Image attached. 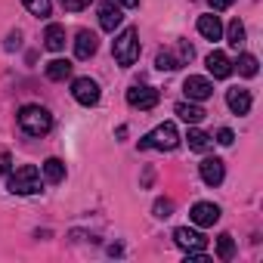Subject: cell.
<instances>
[{"label": "cell", "mask_w": 263, "mask_h": 263, "mask_svg": "<svg viewBox=\"0 0 263 263\" xmlns=\"http://www.w3.org/2000/svg\"><path fill=\"white\" fill-rule=\"evenodd\" d=\"M19 127L28 137H47L53 127V115L44 105H22L19 108Z\"/></svg>", "instance_id": "1"}, {"label": "cell", "mask_w": 263, "mask_h": 263, "mask_svg": "<svg viewBox=\"0 0 263 263\" xmlns=\"http://www.w3.org/2000/svg\"><path fill=\"white\" fill-rule=\"evenodd\" d=\"M111 56H115V62L124 65V68L134 65V62L140 59V31H137V28H124V31L115 37V44H111Z\"/></svg>", "instance_id": "2"}, {"label": "cell", "mask_w": 263, "mask_h": 263, "mask_svg": "<svg viewBox=\"0 0 263 263\" xmlns=\"http://www.w3.org/2000/svg\"><path fill=\"white\" fill-rule=\"evenodd\" d=\"M7 189L13 195H34V192H41V171L34 164H22V167L10 171Z\"/></svg>", "instance_id": "3"}, {"label": "cell", "mask_w": 263, "mask_h": 263, "mask_svg": "<svg viewBox=\"0 0 263 263\" xmlns=\"http://www.w3.org/2000/svg\"><path fill=\"white\" fill-rule=\"evenodd\" d=\"M180 146V134H177V127L167 121V124H158L152 134H146L140 140V149H161V152H171Z\"/></svg>", "instance_id": "4"}, {"label": "cell", "mask_w": 263, "mask_h": 263, "mask_svg": "<svg viewBox=\"0 0 263 263\" xmlns=\"http://www.w3.org/2000/svg\"><path fill=\"white\" fill-rule=\"evenodd\" d=\"M158 99H161V93H158L155 87H149V84H137V87L127 90V105H134V108H140V111L155 108Z\"/></svg>", "instance_id": "5"}, {"label": "cell", "mask_w": 263, "mask_h": 263, "mask_svg": "<svg viewBox=\"0 0 263 263\" xmlns=\"http://www.w3.org/2000/svg\"><path fill=\"white\" fill-rule=\"evenodd\" d=\"M174 241H177L186 254H201V251H208V238H204L198 229H189V226L174 229Z\"/></svg>", "instance_id": "6"}, {"label": "cell", "mask_w": 263, "mask_h": 263, "mask_svg": "<svg viewBox=\"0 0 263 263\" xmlns=\"http://www.w3.org/2000/svg\"><path fill=\"white\" fill-rule=\"evenodd\" d=\"M71 96H74V102H81V105H96L99 102V84L93 81V78H78L74 84H71Z\"/></svg>", "instance_id": "7"}, {"label": "cell", "mask_w": 263, "mask_h": 263, "mask_svg": "<svg viewBox=\"0 0 263 263\" xmlns=\"http://www.w3.org/2000/svg\"><path fill=\"white\" fill-rule=\"evenodd\" d=\"M183 90H186L189 102H204V99L214 93V84H211L208 78H201V74H189V78L183 81Z\"/></svg>", "instance_id": "8"}, {"label": "cell", "mask_w": 263, "mask_h": 263, "mask_svg": "<svg viewBox=\"0 0 263 263\" xmlns=\"http://www.w3.org/2000/svg\"><path fill=\"white\" fill-rule=\"evenodd\" d=\"M121 22H124L121 4H115V0H102V4H99V25H102V31H115Z\"/></svg>", "instance_id": "9"}, {"label": "cell", "mask_w": 263, "mask_h": 263, "mask_svg": "<svg viewBox=\"0 0 263 263\" xmlns=\"http://www.w3.org/2000/svg\"><path fill=\"white\" fill-rule=\"evenodd\" d=\"M189 220H192L195 226H214V223L220 220V208L211 204V201H198V204H192Z\"/></svg>", "instance_id": "10"}, {"label": "cell", "mask_w": 263, "mask_h": 263, "mask_svg": "<svg viewBox=\"0 0 263 263\" xmlns=\"http://www.w3.org/2000/svg\"><path fill=\"white\" fill-rule=\"evenodd\" d=\"M198 171H201V180H204L208 186H220L223 177H226V164H223L220 158H204V161L198 164Z\"/></svg>", "instance_id": "11"}, {"label": "cell", "mask_w": 263, "mask_h": 263, "mask_svg": "<svg viewBox=\"0 0 263 263\" xmlns=\"http://www.w3.org/2000/svg\"><path fill=\"white\" fill-rule=\"evenodd\" d=\"M226 105L232 115H248L251 111V90H241V87L226 90Z\"/></svg>", "instance_id": "12"}, {"label": "cell", "mask_w": 263, "mask_h": 263, "mask_svg": "<svg viewBox=\"0 0 263 263\" xmlns=\"http://www.w3.org/2000/svg\"><path fill=\"white\" fill-rule=\"evenodd\" d=\"M99 50V37L93 34V31H78V37H74V56L78 59H90L93 53Z\"/></svg>", "instance_id": "13"}, {"label": "cell", "mask_w": 263, "mask_h": 263, "mask_svg": "<svg viewBox=\"0 0 263 263\" xmlns=\"http://www.w3.org/2000/svg\"><path fill=\"white\" fill-rule=\"evenodd\" d=\"M204 62H208V71H211L214 78H229V74H232V62H229V56L220 53V50H214Z\"/></svg>", "instance_id": "14"}, {"label": "cell", "mask_w": 263, "mask_h": 263, "mask_svg": "<svg viewBox=\"0 0 263 263\" xmlns=\"http://www.w3.org/2000/svg\"><path fill=\"white\" fill-rule=\"evenodd\" d=\"M44 47H47L50 53L65 50V28H62V25H56V22H50V25H47V31H44Z\"/></svg>", "instance_id": "15"}, {"label": "cell", "mask_w": 263, "mask_h": 263, "mask_svg": "<svg viewBox=\"0 0 263 263\" xmlns=\"http://www.w3.org/2000/svg\"><path fill=\"white\" fill-rule=\"evenodd\" d=\"M198 34L204 41H220L223 37V25L217 16H198Z\"/></svg>", "instance_id": "16"}, {"label": "cell", "mask_w": 263, "mask_h": 263, "mask_svg": "<svg viewBox=\"0 0 263 263\" xmlns=\"http://www.w3.org/2000/svg\"><path fill=\"white\" fill-rule=\"evenodd\" d=\"M174 111H177L186 124H198V121L208 115V111H204L201 105H195V102H177V108H174Z\"/></svg>", "instance_id": "17"}, {"label": "cell", "mask_w": 263, "mask_h": 263, "mask_svg": "<svg viewBox=\"0 0 263 263\" xmlns=\"http://www.w3.org/2000/svg\"><path fill=\"white\" fill-rule=\"evenodd\" d=\"M41 167H44V180H47V183H53V186H56V183H62V180H65V164H62L59 158H47Z\"/></svg>", "instance_id": "18"}, {"label": "cell", "mask_w": 263, "mask_h": 263, "mask_svg": "<svg viewBox=\"0 0 263 263\" xmlns=\"http://www.w3.org/2000/svg\"><path fill=\"white\" fill-rule=\"evenodd\" d=\"M47 78H50V81H65V78H71V62H68V59H53V62H47Z\"/></svg>", "instance_id": "19"}, {"label": "cell", "mask_w": 263, "mask_h": 263, "mask_svg": "<svg viewBox=\"0 0 263 263\" xmlns=\"http://www.w3.org/2000/svg\"><path fill=\"white\" fill-rule=\"evenodd\" d=\"M186 140H189V149H192V152H208V149L214 146V140L204 134V130H198V127L189 130V137H186Z\"/></svg>", "instance_id": "20"}, {"label": "cell", "mask_w": 263, "mask_h": 263, "mask_svg": "<svg viewBox=\"0 0 263 263\" xmlns=\"http://www.w3.org/2000/svg\"><path fill=\"white\" fill-rule=\"evenodd\" d=\"M235 68H238V74H241V78H254V74H257V68H260V62H257V56L241 53V56H238V62H235Z\"/></svg>", "instance_id": "21"}, {"label": "cell", "mask_w": 263, "mask_h": 263, "mask_svg": "<svg viewBox=\"0 0 263 263\" xmlns=\"http://www.w3.org/2000/svg\"><path fill=\"white\" fill-rule=\"evenodd\" d=\"M22 4H25V10H28L31 16H37V19L50 16V10H53V0H22Z\"/></svg>", "instance_id": "22"}, {"label": "cell", "mask_w": 263, "mask_h": 263, "mask_svg": "<svg viewBox=\"0 0 263 263\" xmlns=\"http://www.w3.org/2000/svg\"><path fill=\"white\" fill-rule=\"evenodd\" d=\"M155 65H158L161 71H174V68H180V59H177V53H171V50H161V53L155 56Z\"/></svg>", "instance_id": "23"}, {"label": "cell", "mask_w": 263, "mask_h": 263, "mask_svg": "<svg viewBox=\"0 0 263 263\" xmlns=\"http://www.w3.org/2000/svg\"><path fill=\"white\" fill-rule=\"evenodd\" d=\"M217 254H220V260H232V254H235V241H232L229 232H223V235L217 238Z\"/></svg>", "instance_id": "24"}, {"label": "cell", "mask_w": 263, "mask_h": 263, "mask_svg": "<svg viewBox=\"0 0 263 263\" xmlns=\"http://www.w3.org/2000/svg\"><path fill=\"white\" fill-rule=\"evenodd\" d=\"M226 34H229V44H232L235 50H238V47L245 44V25H241L238 19H232V22H229V28H226Z\"/></svg>", "instance_id": "25"}, {"label": "cell", "mask_w": 263, "mask_h": 263, "mask_svg": "<svg viewBox=\"0 0 263 263\" xmlns=\"http://www.w3.org/2000/svg\"><path fill=\"white\" fill-rule=\"evenodd\" d=\"M152 211H155V217H158V220H167V217L174 214V201H171V198H158Z\"/></svg>", "instance_id": "26"}, {"label": "cell", "mask_w": 263, "mask_h": 263, "mask_svg": "<svg viewBox=\"0 0 263 263\" xmlns=\"http://www.w3.org/2000/svg\"><path fill=\"white\" fill-rule=\"evenodd\" d=\"M62 4V10H68V13H81L84 7H90L93 0H59Z\"/></svg>", "instance_id": "27"}, {"label": "cell", "mask_w": 263, "mask_h": 263, "mask_svg": "<svg viewBox=\"0 0 263 263\" xmlns=\"http://www.w3.org/2000/svg\"><path fill=\"white\" fill-rule=\"evenodd\" d=\"M232 140H235V134H232L229 127H223L220 134H217V143H220V146H232Z\"/></svg>", "instance_id": "28"}, {"label": "cell", "mask_w": 263, "mask_h": 263, "mask_svg": "<svg viewBox=\"0 0 263 263\" xmlns=\"http://www.w3.org/2000/svg\"><path fill=\"white\" fill-rule=\"evenodd\" d=\"M4 47H7V50H19V47H22V34H19V31H10V37H7Z\"/></svg>", "instance_id": "29"}, {"label": "cell", "mask_w": 263, "mask_h": 263, "mask_svg": "<svg viewBox=\"0 0 263 263\" xmlns=\"http://www.w3.org/2000/svg\"><path fill=\"white\" fill-rule=\"evenodd\" d=\"M10 167H13V158H10V152H0V174H10Z\"/></svg>", "instance_id": "30"}, {"label": "cell", "mask_w": 263, "mask_h": 263, "mask_svg": "<svg viewBox=\"0 0 263 263\" xmlns=\"http://www.w3.org/2000/svg\"><path fill=\"white\" fill-rule=\"evenodd\" d=\"M208 4H211V10H229L235 0H208Z\"/></svg>", "instance_id": "31"}, {"label": "cell", "mask_w": 263, "mask_h": 263, "mask_svg": "<svg viewBox=\"0 0 263 263\" xmlns=\"http://www.w3.org/2000/svg\"><path fill=\"white\" fill-rule=\"evenodd\" d=\"M115 4H121V7H127V10H130V7H137L140 0H115Z\"/></svg>", "instance_id": "32"}]
</instances>
